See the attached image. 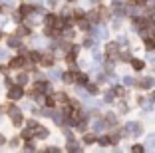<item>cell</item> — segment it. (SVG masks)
Wrapping results in <instances>:
<instances>
[{
  "mask_svg": "<svg viewBox=\"0 0 155 153\" xmlns=\"http://www.w3.org/2000/svg\"><path fill=\"white\" fill-rule=\"evenodd\" d=\"M10 98H20V90L18 88H14V90L10 91Z\"/></svg>",
  "mask_w": 155,
  "mask_h": 153,
  "instance_id": "1",
  "label": "cell"
},
{
  "mask_svg": "<svg viewBox=\"0 0 155 153\" xmlns=\"http://www.w3.org/2000/svg\"><path fill=\"white\" fill-rule=\"evenodd\" d=\"M133 68H135V70L143 68V62H139V60H133Z\"/></svg>",
  "mask_w": 155,
  "mask_h": 153,
  "instance_id": "2",
  "label": "cell"
}]
</instances>
